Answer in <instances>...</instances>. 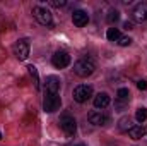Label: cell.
Listing matches in <instances>:
<instances>
[{"label": "cell", "instance_id": "44dd1931", "mask_svg": "<svg viewBox=\"0 0 147 146\" xmlns=\"http://www.w3.org/2000/svg\"><path fill=\"white\" fill-rule=\"evenodd\" d=\"M127 105H128V102H123V100H118V98H116V102H115V108L116 110H123Z\"/></svg>", "mask_w": 147, "mask_h": 146}, {"label": "cell", "instance_id": "ba28073f", "mask_svg": "<svg viewBox=\"0 0 147 146\" xmlns=\"http://www.w3.org/2000/svg\"><path fill=\"white\" fill-rule=\"evenodd\" d=\"M89 122L94 126H106V124H110V115L101 110H94L89 113Z\"/></svg>", "mask_w": 147, "mask_h": 146}, {"label": "cell", "instance_id": "7a4b0ae2", "mask_svg": "<svg viewBox=\"0 0 147 146\" xmlns=\"http://www.w3.org/2000/svg\"><path fill=\"white\" fill-rule=\"evenodd\" d=\"M62 105V98L58 96V93H46L45 91V98H43V108L45 112L51 113V112H57Z\"/></svg>", "mask_w": 147, "mask_h": 146}, {"label": "cell", "instance_id": "ffe728a7", "mask_svg": "<svg viewBox=\"0 0 147 146\" xmlns=\"http://www.w3.org/2000/svg\"><path fill=\"white\" fill-rule=\"evenodd\" d=\"M130 43H132V38L130 36H121L118 40V45H120V46H128Z\"/></svg>", "mask_w": 147, "mask_h": 146}, {"label": "cell", "instance_id": "3957f363", "mask_svg": "<svg viewBox=\"0 0 147 146\" xmlns=\"http://www.w3.org/2000/svg\"><path fill=\"white\" fill-rule=\"evenodd\" d=\"M33 16H34V19H36L41 26H51V24H53L51 12H50L46 7H39V5H36V7L33 9Z\"/></svg>", "mask_w": 147, "mask_h": 146}, {"label": "cell", "instance_id": "52a82bcc", "mask_svg": "<svg viewBox=\"0 0 147 146\" xmlns=\"http://www.w3.org/2000/svg\"><path fill=\"white\" fill-rule=\"evenodd\" d=\"M14 55L19 59V60H26L28 55H29V41L28 40H19L16 45H14Z\"/></svg>", "mask_w": 147, "mask_h": 146}, {"label": "cell", "instance_id": "484cf974", "mask_svg": "<svg viewBox=\"0 0 147 146\" xmlns=\"http://www.w3.org/2000/svg\"><path fill=\"white\" fill-rule=\"evenodd\" d=\"M0 139H2V134H0Z\"/></svg>", "mask_w": 147, "mask_h": 146}, {"label": "cell", "instance_id": "6da1fadb", "mask_svg": "<svg viewBox=\"0 0 147 146\" xmlns=\"http://www.w3.org/2000/svg\"><path fill=\"white\" fill-rule=\"evenodd\" d=\"M94 69H96L94 60H92V59H87V57L77 60L75 65H74V72L77 74L79 77H87V76H91V74L94 72Z\"/></svg>", "mask_w": 147, "mask_h": 146}, {"label": "cell", "instance_id": "e0dca14e", "mask_svg": "<svg viewBox=\"0 0 147 146\" xmlns=\"http://www.w3.org/2000/svg\"><path fill=\"white\" fill-rule=\"evenodd\" d=\"M135 119L139 122H146L147 120V108H139L135 112Z\"/></svg>", "mask_w": 147, "mask_h": 146}, {"label": "cell", "instance_id": "8992f818", "mask_svg": "<svg viewBox=\"0 0 147 146\" xmlns=\"http://www.w3.org/2000/svg\"><path fill=\"white\" fill-rule=\"evenodd\" d=\"M60 127H62V131L67 136H74L75 131H77V122H75V119L70 117V115H63L60 119Z\"/></svg>", "mask_w": 147, "mask_h": 146}, {"label": "cell", "instance_id": "2e32d148", "mask_svg": "<svg viewBox=\"0 0 147 146\" xmlns=\"http://www.w3.org/2000/svg\"><path fill=\"white\" fill-rule=\"evenodd\" d=\"M116 96H118V100L128 102V100H130V91H128V88H120L118 93H116Z\"/></svg>", "mask_w": 147, "mask_h": 146}, {"label": "cell", "instance_id": "ac0fdd59", "mask_svg": "<svg viewBox=\"0 0 147 146\" xmlns=\"http://www.w3.org/2000/svg\"><path fill=\"white\" fill-rule=\"evenodd\" d=\"M120 19V12L118 10H110V14L106 16V21L110 23V24H113V23H116Z\"/></svg>", "mask_w": 147, "mask_h": 146}, {"label": "cell", "instance_id": "5b68a950", "mask_svg": "<svg viewBox=\"0 0 147 146\" xmlns=\"http://www.w3.org/2000/svg\"><path fill=\"white\" fill-rule=\"evenodd\" d=\"M51 64L57 67V69H65L69 64H70V55L63 50H58L55 52V55L51 57Z\"/></svg>", "mask_w": 147, "mask_h": 146}, {"label": "cell", "instance_id": "30bf717a", "mask_svg": "<svg viewBox=\"0 0 147 146\" xmlns=\"http://www.w3.org/2000/svg\"><path fill=\"white\" fill-rule=\"evenodd\" d=\"M72 21H74L75 26L82 28V26H86V24L89 23V14H87L86 10H75L72 14Z\"/></svg>", "mask_w": 147, "mask_h": 146}, {"label": "cell", "instance_id": "7402d4cb", "mask_svg": "<svg viewBox=\"0 0 147 146\" xmlns=\"http://www.w3.org/2000/svg\"><path fill=\"white\" fill-rule=\"evenodd\" d=\"M50 5H53V7H65L67 2L65 0H50Z\"/></svg>", "mask_w": 147, "mask_h": 146}, {"label": "cell", "instance_id": "277c9868", "mask_svg": "<svg viewBox=\"0 0 147 146\" xmlns=\"http://www.w3.org/2000/svg\"><path fill=\"white\" fill-rule=\"evenodd\" d=\"M72 96L77 103H86V102L92 96V86H89V84H80V86H77V88L74 89Z\"/></svg>", "mask_w": 147, "mask_h": 146}, {"label": "cell", "instance_id": "9c48e42d", "mask_svg": "<svg viewBox=\"0 0 147 146\" xmlns=\"http://www.w3.org/2000/svg\"><path fill=\"white\" fill-rule=\"evenodd\" d=\"M132 19L135 23H144L147 21V3H137L132 10Z\"/></svg>", "mask_w": 147, "mask_h": 146}, {"label": "cell", "instance_id": "5bb4252c", "mask_svg": "<svg viewBox=\"0 0 147 146\" xmlns=\"http://www.w3.org/2000/svg\"><path fill=\"white\" fill-rule=\"evenodd\" d=\"M134 126H135V124H134V120H132L130 117H123V119H120V122H118V129H120L121 132H128Z\"/></svg>", "mask_w": 147, "mask_h": 146}, {"label": "cell", "instance_id": "8fae6325", "mask_svg": "<svg viewBox=\"0 0 147 146\" xmlns=\"http://www.w3.org/2000/svg\"><path fill=\"white\" fill-rule=\"evenodd\" d=\"M110 95L108 93H98L96 96H94V107L96 108H106L108 105H110Z\"/></svg>", "mask_w": 147, "mask_h": 146}, {"label": "cell", "instance_id": "4fadbf2b", "mask_svg": "<svg viewBox=\"0 0 147 146\" xmlns=\"http://www.w3.org/2000/svg\"><path fill=\"white\" fill-rule=\"evenodd\" d=\"M146 134H147V127H144V126H134V127L128 131V136H130L132 139H142Z\"/></svg>", "mask_w": 147, "mask_h": 146}, {"label": "cell", "instance_id": "603a6c76", "mask_svg": "<svg viewBox=\"0 0 147 146\" xmlns=\"http://www.w3.org/2000/svg\"><path fill=\"white\" fill-rule=\"evenodd\" d=\"M137 88L144 91V89H147V83H146V81H139V83H137Z\"/></svg>", "mask_w": 147, "mask_h": 146}, {"label": "cell", "instance_id": "9a60e30c", "mask_svg": "<svg viewBox=\"0 0 147 146\" xmlns=\"http://www.w3.org/2000/svg\"><path fill=\"white\" fill-rule=\"evenodd\" d=\"M106 38H108L110 41H118V40L121 38L120 29H118V28H110V29H108V33H106Z\"/></svg>", "mask_w": 147, "mask_h": 146}, {"label": "cell", "instance_id": "d6986e66", "mask_svg": "<svg viewBox=\"0 0 147 146\" xmlns=\"http://www.w3.org/2000/svg\"><path fill=\"white\" fill-rule=\"evenodd\" d=\"M28 69H29V74H31V76H33V79H34V86H36V89H38V88H39V77H38L36 67H34V65H29Z\"/></svg>", "mask_w": 147, "mask_h": 146}, {"label": "cell", "instance_id": "d4e9b609", "mask_svg": "<svg viewBox=\"0 0 147 146\" xmlns=\"http://www.w3.org/2000/svg\"><path fill=\"white\" fill-rule=\"evenodd\" d=\"M67 146H74V145H67Z\"/></svg>", "mask_w": 147, "mask_h": 146}, {"label": "cell", "instance_id": "7c38bea8", "mask_svg": "<svg viewBox=\"0 0 147 146\" xmlns=\"http://www.w3.org/2000/svg\"><path fill=\"white\" fill-rule=\"evenodd\" d=\"M60 89V79L57 76H48L46 77V93H58Z\"/></svg>", "mask_w": 147, "mask_h": 146}, {"label": "cell", "instance_id": "cb8c5ba5", "mask_svg": "<svg viewBox=\"0 0 147 146\" xmlns=\"http://www.w3.org/2000/svg\"><path fill=\"white\" fill-rule=\"evenodd\" d=\"M123 28H125V29H132V28H134V23H132V21H127V23L123 24Z\"/></svg>", "mask_w": 147, "mask_h": 146}]
</instances>
